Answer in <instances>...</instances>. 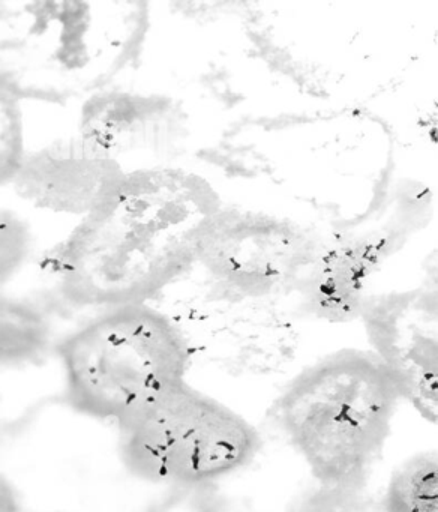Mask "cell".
I'll return each mask as SVG.
<instances>
[{"mask_svg":"<svg viewBox=\"0 0 438 512\" xmlns=\"http://www.w3.org/2000/svg\"><path fill=\"white\" fill-rule=\"evenodd\" d=\"M225 197L206 173L176 161L123 172L57 250L60 296L98 311L152 304L195 269Z\"/></svg>","mask_w":438,"mask_h":512,"instance_id":"obj_1","label":"cell"},{"mask_svg":"<svg viewBox=\"0 0 438 512\" xmlns=\"http://www.w3.org/2000/svg\"><path fill=\"white\" fill-rule=\"evenodd\" d=\"M152 28L146 2L0 0V88L68 106L119 82Z\"/></svg>","mask_w":438,"mask_h":512,"instance_id":"obj_2","label":"cell"},{"mask_svg":"<svg viewBox=\"0 0 438 512\" xmlns=\"http://www.w3.org/2000/svg\"><path fill=\"white\" fill-rule=\"evenodd\" d=\"M399 400L372 353L345 350L288 385L276 404V421L323 487L347 490L380 452Z\"/></svg>","mask_w":438,"mask_h":512,"instance_id":"obj_3","label":"cell"},{"mask_svg":"<svg viewBox=\"0 0 438 512\" xmlns=\"http://www.w3.org/2000/svg\"><path fill=\"white\" fill-rule=\"evenodd\" d=\"M57 352L69 404L119 427L183 385L191 368L176 325L153 304L99 311Z\"/></svg>","mask_w":438,"mask_h":512,"instance_id":"obj_4","label":"cell"},{"mask_svg":"<svg viewBox=\"0 0 438 512\" xmlns=\"http://www.w3.org/2000/svg\"><path fill=\"white\" fill-rule=\"evenodd\" d=\"M120 431L126 467L153 484L225 478L246 466L260 448L249 422L186 382Z\"/></svg>","mask_w":438,"mask_h":512,"instance_id":"obj_5","label":"cell"},{"mask_svg":"<svg viewBox=\"0 0 438 512\" xmlns=\"http://www.w3.org/2000/svg\"><path fill=\"white\" fill-rule=\"evenodd\" d=\"M311 218L275 205L228 202L201 242L197 265L210 286L242 298L287 302L305 283L326 239Z\"/></svg>","mask_w":438,"mask_h":512,"instance_id":"obj_6","label":"cell"},{"mask_svg":"<svg viewBox=\"0 0 438 512\" xmlns=\"http://www.w3.org/2000/svg\"><path fill=\"white\" fill-rule=\"evenodd\" d=\"M161 310L176 325L189 364L225 376H278L302 349L300 314L288 302L242 298L207 283Z\"/></svg>","mask_w":438,"mask_h":512,"instance_id":"obj_7","label":"cell"},{"mask_svg":"<svg viewBox=\"0 0 438 512\" xmlns=\"http://www.w3.org/2000/svg\"><path fill=\"white\" fill-rule=\"evenodd\" d=\"M188 124L185 107L173 95L117 82L80 103L75 133L128 172L174 163Z\"/></svg>","mask_w":438,"mask_h":512,"instance_id":"obj_8","label":"cell"},{"mask_svg":"<svg viewBox=\"0 0 438 512\" xmlns=\"http://www.w3.org/2000/svg\"><path fill=\"white\" fill-rule=\"evenodd\" d=\"M360 320L372 355L386 368L399 398L429 424H437V296L431 281L375 295Z\"/></svg>","mask_w":438,"mask_h":512,"instance_id":"obj_9","label":"cell"},{"mask_svg":"<svg viewBox=\"0 0 438 512\" xmlns=\"http://www.w3.org/2000/svg\"><path fill=\"white\" fill-rule=\"evenodd\" d=\"M405 227L395 221L327 233L314 266L293 301L300 316L327 323L360 320L374 284L401 248Z\"/></svg>","mask_w":438,"mask_h":512,"instance_id":"obj_10","label":"cell"},{"mask_svg":"<svg viewBox=\"0 0 438 512\" xmlns=\"http://www.w3.org/2000/svg\"><path fill=\"white\" fill-rule=\"evenodd\" d=\"M123 172L74 133L27 148L9 187L36 211L77 223Z\"/></svg>","mask_w":438,"mask_h":512,"instance_id":"obj_11","label":"cell"},{"mask_svg":"<svg viewBox=\"0 0 438 512\" xmlns=\"http://www.w3.org/2000/svg\"><path fill=\"white\" fill-rule=\"evenodd\" d=\"M51 323L35 302L0 292V362L35 358L50 343Z\"/></svg>","mask_w":438,"mask_h":512,"instance_id":"obj_12","label":"cell"},{"mask_svg":"<svg viewBox=\"0 0 438 512\" xmlns=\"http://www.w3.org/2000/svg\"><path fill=\"white\" fill-rule=\"evenodd\" d=\"M383 512H438L437 452L414 455L393 473Z\"/></svg>","mask_w":438,"mask_h":512,"instance_id":"obj_13","label":"cell"},{"mask_svg":"<svg viewBox=\"0 0 438 512\" xmlns=\"http://www.w3.org/2000/svg\"><path fill=\"white\" fill-rule=\"evenodd\" d=\"M33 253V235L23 218L0 208V292L21 274Z\"/></svg>","mask_w":438,"mask_h":512,"instance_id":"obj_14","label":"cell"},{"mask_svg":"<svg viewBox=\"0 0 438 512\" xmlns=\"http://www.w3.org/2000/svg\"><path fill=\"white\" fill-rule=\"evenodd\" d=\"M26 149L23 104L0 88V188L11 185Z\"/></svg>","mask_w":438,"mask_h":512,"instance_id":"obj_15","label":"cell"},{"mask_svg":"<svg viewBox=\"0 0 438 512\" xmlns=\"http://www.w3.org/2000/svg\"><path fill=\"white\" fill-rule=\"evenodd\" d=\"M0 512H20L17 494L6 479L0 476Z\"/></svg>","mask_w":438,"mask_h":512,"instance_id":"obj_16","label":"cell"}]
</instances>
